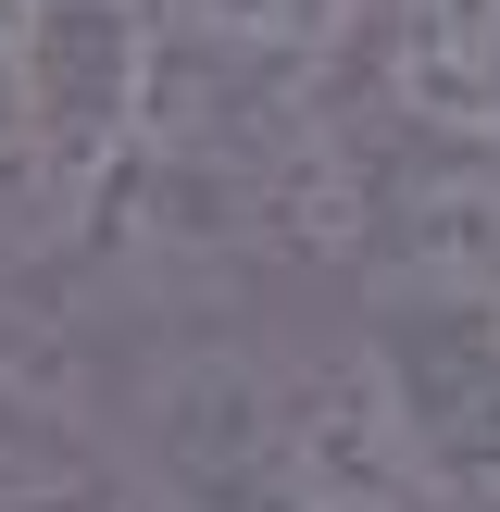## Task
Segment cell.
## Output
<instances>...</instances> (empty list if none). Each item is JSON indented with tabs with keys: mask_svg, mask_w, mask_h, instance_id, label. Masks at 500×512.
I'll return each instance as SVG.
<instances>
[{
	"mask_svg": "<svg viewBox=\"0 0 500 512\" xmlns=\"http://www.w3.org/2000/svg\"><path fill=\"white\" fill-rule=\"evenodd\" d=\"M163 512H425L388 438L363 350L275 363V350H163L125 400Z\"/></svg>",
	"mask_w": 500,
	"mask_h": 512,
	"instance_id": "6da1fadb",
	"label": "cell"
},
{
	"mask_svg": "<svg viewBox=\"0 0 500 512\" xmlns=\"http://www.w3.org/2000/svg\"><path fill=\"white\" fill-rule=\"evenodd\" d=\"M363 375L425 512H500V275L400 263L363 325Z\"/></svg>",
	"mask_w": 500,
	"mask_h": 512,
	"instance_id": "7a4b0ae2",
	"label": "cell"
},
{
	"mask_svg": "<svg viewBox=\"0 0 500 512\" xmlns=\"http://www.w3.org/2000/svg\"><path fill=\"white\" fill-rule=\"evenodd\" d=\"M0 512H138L113 450L25 375H0Z\"/></svg>",
	"mask_w": 500,
	"mask_h": 512,
	"instance_id": "3957f363",
	"label": "cell"
},
{
	"mask_svg": "<svg viewBox=\"0 0 500 512\" xmlns=\"http://www.w3.org/2000/svg\"><path fill=\"white\" fill-rule=\"evenodd\" d=\"M0 213L50 225V200H38V125H25V0H0Z\"/></svg>",
	"mask_w": 500,
	"mask_h": 512,
	"instance_id": "277c9868",
	"label": "cell"
}]
</instances>
